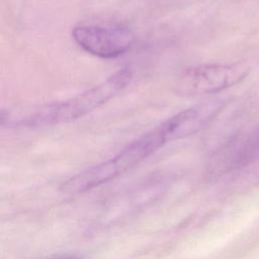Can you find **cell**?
Here are the masks:
<instances>
[{
	"mask_svg": "<svg viewBox=\"0 0 259 259\" xmlns=\"http://www.w3.org/2000/svg\"><path fill=\"white\" fill-rule=\"evenodd\" d=\"M167 143L159 126L132 142L113 158L89 167L61 185L62 192L76 195L102 185L141 163Z\"/></svg>",
	"mask_w": 259,
	"mask_h": 259,
	"instance_id": "obj_1",
	"label": "cell"
},
{
	"mask_svg": "<svg viewBox=\"0 0 259 259\" xmlns=\"http://www.w3.org/2000/svg\"><path fill=\"white\" fill-rule=\"evenodd\" d=\"M133 70L125 66L101 84L62 102L38 106L37 124L53 125L69 122L87 115L121 92L132 81Z\"/></svg>",
	"mask_w": 259,
	"mask_h": 259,
	"instance_id": "obj_2",
	"label": "cell"
},
{
	"mask_svg": "<svg viewBox=\"0 0 259 259\" xmlns=\"http://www.w3.org/2000/svg\"><path fill=\"white\" fill-rule=\"evenodd\" d=\"M250 72L247 63L210 64L186 69L175 82V92L197 96L224 91L244 80Z\"/></svg>",
	"mask_w": 259,
	"mask_h": 259,
	"instance_id": "obj_3",
	"label": "cell"
},
{
	"mask_svg": "<svg viewBox=\"0 0 259 259\" xmlns=\"http://www.w3.org/2000/svg\"><path fill=\"white\" fill-rule=\"evenodd\" d=\"M72 36L83 51L101 59L119 57L135 42L134 32L121 26L79 25L73 28Z\"/></svg>",
	"mask_w": 259,
	"mask_h": 259,
	"instance_id": "obj_4",
	"label": "cell"
},
{
	"mask_svg": "<svg viewBox=\"0 0 259 259\" xmlns=\"http://www.w3.org/2000/svg\"><path fill=\"white\" fill-rule=\"evenodd\" d=\"M227 105L224 98H212L186 108L162 122L159 127L167 142L192 136L210 123Z\"/></svg>",
	"mask_w": 259,
	"mask_h": 259,
	"instance_id": "obj_5",
	"label": "cell"
},
{
	"mask_svg": "<svg viewBox=\"0 0 259 259\" xmlns=\"http://www.w3.org/2000/svg\"><path fill=\"white\" fill-rule=\"evenodd\" d=\"M259 152V130L236 136L219 149L209 163V172L221 175L248 164Z\"/></svg>",
	"mask_w": 259,
	"mask_h": 259,
	"instance_id": "obj_6",
	"label": "cell"
},
{
	"mask_svg": "<svg viewBox=\"0 0 259 259\" xmlns=\"http://www.w3.org/2000/svg\"><path fill=\"white\" fill-rule=\"evenodd\" d=\"M47 259H83L81 256L79 255H61V256H56V257H51V258H47Z\"/></svg>",
	"mask_w": 259,
	"mask_h": 259,
	"instance_id": "obj_7",
	"label": "cell"
}]
</instances>
